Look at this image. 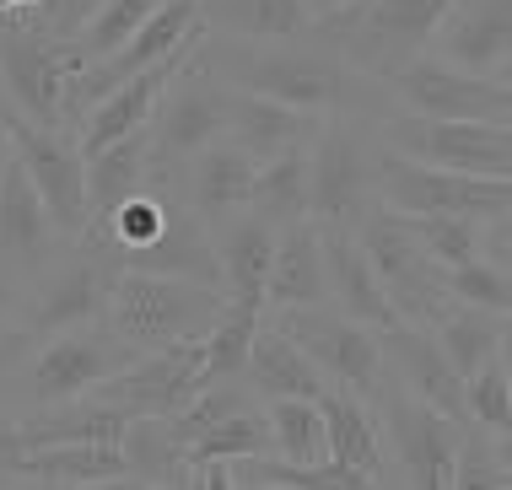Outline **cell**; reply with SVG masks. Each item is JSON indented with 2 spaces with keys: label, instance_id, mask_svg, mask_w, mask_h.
I'll return each instance as SVG.
<instances>
[{
  "label": "cell",
  "instance_id": "cell-5",
  "mask_svg": "<svg viewBox=\"0 0 512 490\" xmlns=\"http://www.w3.org/2000/svg\"><path fill=\"white\" fill-rule=\"evenodd\" d=\"M378 173V135L362 114H324L313 146H308V221L313 227H356Z\"/></svg>",
  "mask_w": 512,
  "mask_h": 490
},
{
  "label": "cell",
  "instance_id": "cell-9",
  "mask_svg": "<svg viewBox=\"0 0 512 490\" xmlns=\"http://www.w3.org/2000/svg\"><path fill=\"white\" fill-rule=\"evenodd\" d=\"M81 70L71 38H54L33 17L0 22V97L11 114L33 124H65V92Z\"/></svg>",
  "mask_w": 512,
  "mask_h": 490
},
{
  "label": "cell",
  "instance_id": "cell-40",
  "mask_svg": "<svg viewBox=\"0 0 512 490\" xmlns=\"http://www.w3.org/2000/svg\"><path fill=\"white\" fill-rule=\"evenodd\" d=\"M38 345V334H27L22 324L0 329V415H11V399H17V377L27 367V350Z\"/></svg>",
  "mask_w": 512,
  "mask_h": 490
},
{
  "label": "cell",
  "instance_id": "cell-19",
  "mask_svg": "<svg viewBox=\"0 0 512 490\" xmlns=\"http://www.w3.org/2000/svg\"><path fill=\"white\" fill-rule=\"evenodd\" d=\"M426 54L469 76H512V0H453Z\"/></svg>",
  "mask_w": 512,
  "mask_h": 490
},
{
  "label": "cell",
  "instance_id": "cell-39",
  "mask_svg": "<svg viewBox=\"0 0 512 490\" xmlns=\"http://www.w3.org/2000/svg\"><path fill=\"white\" fill-rule=\"evenodd\" d=\"M442 291L453 307H486V313H512V280L507 270H491L486 259L448 264L442 270Z\"/></svg>",
  "mask_w": 512,
  "mask_h": 490
},
{
  "label": "cell",
  "instance_id": "cell-45",
  "mask_svg": "<svg viewBox=\"0 0 512 490\" xmlns=\"http://www.w3.org/2000/svg\"><path fill=\"white\" fill-rule=\"evenodd\" d=\"M17 6H22V11H33V6H38V0H17Z\"/></svg>",
  "mask_w": 512,
  "mask_h": 490
},
{
  "label": "cell",
  "instance_id": "cell-8",
  "mask_svg": "<svg viewBox=\"0 0 512 490\" xmlns=\"http://www.w3.org/2000/svg\"><path fill=\"white\" fill-rule=\"evenodd\" d=\"M119 280V254L92 237H71V243L54 254V264L38 280H27L22 291V318L17 324L27 334H60V329H81V324H98L108 291Z\"/></svg>",
  "mask_w": 512,
  "mask_h": 490
},
{
  "label": "cell",
  "instance_id": "cell-27",
  "mask_svg": "<svg viewBox=\"0 0 512 490\" xmlns=\"http://www.w3.org/2000/svg\"><path fill=\"white\" fill-rule=\"evenodd\" d=\"M329 302V280H324V248H318L313 221H292L275 232V259L265 275V313L275 307H313Z\"/></svg>",
  "mask_w": 512,
  "mask_h": 490
},
{
  "label": "cell",
  "instance_id": "cell-3",
  "mask_svg": "<svg viewBox=\"0 0 512 490\" xmlns=\"http://www.w3.org/2000/svg\"><path fill=\"white\" fill-rule=\"evenodd\" d=\"M221 307H227L221 286L119 270L114 291H108V307H103V329L119 334L130 350H157V345H178V340H200L221 318Z\"/></svg>",
  "mask_w": 512,
  "mask_h": 490
},
{
  "label": "cell",
  "instance_id": "cell-7",
  "mask_svg": "<svg viewBox=\"0 0 512 490\" xmlns=\"http://www.w3.org/2000/svg\"><path fill=\"white\" fill-rule=\"evenodd\" d=\"M141 350H130L119 334L98 324H81V329H60L44 334L33 350H27V367L17 377V399H11V415L27 410H49V404H65L87 388H98L103 377H114L124 361H135Z\"/></svg>",
  "mask_w": 512,
  "mask_h": 490
},
{
  "label": "cell",
  "instance_id": "cell-12",
  "mask_svg": "<svg viewBox=\"0 0 512 490\" xmlns=\"http://www.w3.org/2000/svg\"><path fill=\"white\" fill-rule=\"evenodd\" d=\"M0 130H6L11 157L22 162L27 184L38 189L60 237H81V227H87V157L76 146V130L71 124H33L11 108L0 114Z\"/></svg>",
  "mask_w": 512,
  "mask_h": 490
},
{
  "label": "cell",
  "instance_id": "cell-4",
  "mask_svg": "<svg viewBox=\"0 0 512 490\" xmlns=\"http://www.w3.org/2000/svg\"><path fill=\"white\" fill-rule=\"evenodd\" d=\"M372 420H378L383 447V485H415V490H448L453 453H459L464 426L448 420L432 404L410 399L405 388L378 383L372 388Z\"/></svg>",
  "mask_w": 512,
  "mask_h": 490
},
{
  "label": "cell",
  "instance_id": "cell-43",
  "mask_svg": "<svg viewBox=\"0 0 512 490\" xmlns=\"http://www.w3.org/2000/svg\"><path fill=\"white\" fill-rule=\"evenodd\" d=\"M335 6H345V0H308V17L318 22V17H329V11H335Z\"/></svg>",
  "mask_w": 512,
  "mask_h": 490
},
{
  "label": "cell",
  "instance_id": "cell-21",
  "mask_svg": "<svg viewBox=\"0 0 512 490\" xmlns=\"http://www.w3.org/2000/svg\"><path fill=\"white\" fill-rule=\"evenodd\" d=\"M318 124H324V114L275 103V97H259V92L232 87V97H227V140H238L254 162L281 157V151H308Z\"/></svg>",
  "mask_w": 512,
  "mask_h": 490
},
{
  "label": "cell",
  "instance_id": "cell-24",
  "mask_svg": "<svg viewBox=\"0 0 512 490\" xmlns=\"http://www.w3.org/2000/svg\"><path fill=\"white\" fill-rule=\"evenodd\" d=\"M17 485H135L119 442H44L17 458Z\"/></svg>",
  "mask_w": 512,
  "mask_h": 490
},
{
  "label": "cell",
  "instance_id": "cell-18",
  "mask_svg": "<svg viewBox=\"0 0 512 490\" xmlns=\"http://www.w3.org/2000/svg\"><path fill=\"white\" fill-rule=\"evenodd\" d=\"M378 345H383V383L405 388L410 399L432 404V410H442L448 420L464 426V377L453 372L448 356H442L432 329L399 318V324L378 329Z\"/></svg>",
  "mask_w": 512,
  "mask_h": 490
},
{
  "label": "cell",
  "instance_id": "cell-35",
  "mask_svg": "<svg viewBox=\"0 0 512 490\" xmlns=\"http://www.w3.org/2000/svg\"><path fill=\"white\" fill-rule=\"evenodd\" d=\"M464 426L486 437H512V361L496 350L480 372L464 377Z\"/></svg>",
  "mask_w": 512,
  "mask_h": 490
},
{
  "label": "cell",
  "instance_id": "cell-44",
  "mask_svg": "<svg viewBox=\"0 0 512 490\" xmlns=\"http://www.w3.org/2000/svg\"><path fill=\"white\" fill-rule=\"evenodd\" d=\"M6 157H11V146H6V130H0V167H6Z\"/></svg>",
  "mask_w": 512,
  "mask_h": 490
},
{
  "label": "cell",
  "instance_id": "cell-1",
  "mask_svg": "<svg viewBox=\"0 0 512 490\" xmlns=\"http://www.w3.org/2000/svg\"><path fill=\"white\" fill-rule=\"evenodd\" d=\"M195 60L211 70L216 81L238 92H259L275 103L308 108V114H367V76H356L329 44H318L313 33L297 38H221L205 33L195 38Z\"/></svg>",
  "mask_w": 512,
  "mask_h": 490
},
{
  "label": "cell",
  "instance_id": "cell-30",
  "mask_svg": "<svg viewBox=\"0 0 512 490\" xmlns=\"http://www.w3.org/2000/svg\"><path fill=\"white\" fill-rule=\"evenodd\" d=\"M248 210L259 221H270L275 232L308 221V151H281L254 167V184H248Z\"/></svg>",
  "mask_w": 512,
  "mask_h": 490
},
{
  "label": "cell",
  "instance_id": "cell-33",
  "mask_svg": "<svg viewBox=\"0 0 512 490\" xmlns=\"http://www.w3.org/2000/svg\"><path fill=\"white\" fill-rule=\"evenodd\" d=\"M248 453H270V420H265L259 404H243V410L211 420L195 442H184L178 464H205V458L232 464V458H248Z\"/></svg>",
  "mask_w": 512,
  "mask_h": 490
},
{
  "label": "cell",
  "instance_id": "cell-36",
  "mask_svg": "<svg viewBox=\"0 0 512 490\" xmlns=\"http://www.w3.org/2000/svg\"><path fill=\"white\" fill-rule=\"evenodd\" d=\"M448 485H486V490H507L512 485V442L507 437H486V431L464 426L459 453H453V480Z\"/></svg>",
  "mask_w": 512,
  "mask_h": 490
},
{
  "label": "cell",
  "instance_id": "cell-17",
  "mask_svg": "<svg viewBox=\"0 0 512 490\" xmlns=\"http://www.w3.org/2000/svg\"><path fill=\"white\" fill-rule=\"evenodd\" d=\"M65 243L71 237H60V227L49 221L38 189L27 184L22 162L6 157V167H0V270L27 291V280L44 275Z\"/></svg>",
  "mask_w": 512,
  "mask_h": 490
},
{
  "label": "cell",
  "instance_id": "cell-41",
  "mask_svg": "<svg viewBox=\"0 0 512 490\" xmlns=\"http://www.w3.org/2000/svg\"><path fill=\"white\" fill-rule=\"evenodd\" d=\"M480 259H486L491 270H512V210L480 221Z\"/></svg>",
  "mask_w": 512,
  "mask_h": 490
},
{
  "label": "cell",
  "instance_id": "cell-25",
  "mask_svg": "<svg viewBox=\"0 0 512 490\" xmlns=\"http://www.w3.org/2000/svg\"><path fill=\"white\" fill-rule=\"evenodd\" d=\"M318 415H324V447L329 464L362 469L372 485H383V447H378V420H372V399L356 388L324 383L318 394Z\"/></svg>",
  "mask_w": 512,
  "mask_h": 490
},
{
  "label": "cell",
  "instance_id": "cell-14",
  "mask_svg": "<svg viewBox=\"0 0 512 490\" xmlns=\"http://www.w3.org/2000/svg\"><path fill=\"white\" fill-rule=\"evenodd\" d=\"M227 97H232V87L216 81L211 70L195 60V49H189V60L173 70V81L162 87L157 108H151V119H146L151 162H162V167L189 162L200 146H211V140L227 135Z\"/></svg>",
  "mask_w": 512,
  "mask_h": 490
},
{
  "label": "cell",
  "instance_id": "cell-2",
  "mask_svg": "<svg viewBox=\"0 0 512 490\" xmlns=\"http://www.w3.org/2000/svg\"><path fill=\"white\" fill-rule=\"evenodd\" d=\"M453 11V0H345L329 17H318L308 33L329 44L356 76L389 81L399 65L426 54L437 22Z\"/></svg>",
  "mask_w": 512,
  "mask_h": 490
},
{
  "label": "cell",
  "instance_id": "cell-38",
  "mask_svg": "<svg viewBox=\"0 0 512 490\" xmlns=\"http://www.w3.org/2000/svg\"><path fill=\"white\" fill-rule=\"evenodd\" d=\"M410 232L426 248V259L442 264V270L480 259V221L475 216H410Z\"/></svg>",
  "mask_w": 512,
  "mask_h": 490
},
{
  "label": "cell",
  "instance_id": "cell-26",
  "mask_svg": "<svg viewBox=\"0 0 512 490\" xmlns=\"http://www.w3.org/2000/svg\"><path fill=\"white\" fill-rule=\"evenodd\" d=\"M243 383L254 388V399H318L324 394V372L270 318H259V329H254V345H248V361H243Z\"/></svg>",
  "mask_w": 512,
  "mask_h": 490
},
{
  "label": "cell",
  "instance_id": "cell-10",
  "mask_svg": "<svg viewBox=\"0 0 512 490\" xmlns=\"http://www.w3.org/2000/svg\"><path fill=\"white\" fill-rule=\"evenodd\" d=\"M372 194H378V205L399 210V216H475V221H486V216L512 210V178L453 173V167L399 157L389 146H378Z\"/></svg>",
  "mask_w": 512,
  "mask_h": 490
},
{
  "label": "cell",
  "instance_id": "cell-22",
  "mask_svg": "<svg viewBox=\"0 0 512 490\" xmlns=\"http://www.w3.org/2000/svg\"><path fill=\"white\" fill-rule=\"evenodd\" d=\"M254 157L238 146V140H211L200 146L189 162H178V194L200 210L205 221H221L232 210L248 205V184H254Z\"/></svg>",
  "mask_w": 512,
  "mask_h": 490
},
{
  "label": "cell",
  "instance_id": "cell-13",
  "mask_svg": "<svg viewBox=\"0 0 512 490\" xmlns=\"http://www.w3.org/2000/svg\"><path fill=\"white\" fill-rule=\"evenodd\" d=\"M281 334H292L302 345V356L324 372V383H340V388H356V394H372L383 383V345H378V329L345 318L340 307L329 302H313V307H275L265 313Z\"/></svg>",
  "mask_w": 512,
  "mask_h": 490
},
{
  "label": "cell",
  "instance_id": "cell-29",
  "mask_svg": "<svg viewBox=\"0 0 512 490\" xmlns=\"http://www.w3.org/2000/svg\"><path fill=\"white\" fill-rule=\"evenodd\" d=\"M146 184H151V135L141 124V130L108 140L103 151H92V157H87V216L119 205L124 194H135Z\"/></svg>",
  "mask_w": 512,
  "mask_h": 490
},
{
  "label": "cell",
  "instance_id": "cell-37",
  "mask_svg": "<svg viewBox=\"0 0 512 490\" xmlns=\"http://www.w3.org/2000/svg\"><path fill=\"white\" fill-rule=\"evenodd\" d=\"M157 6H162V0H103V6L87 17V27L71 38V49L81 54V65L98 60V54H108V49H119Z\"/></svg>",
  "mask_w": 512,
  "mask_h": 490
},
{
  "label": "cell",
  "instance_id": "cell-11",
  "mask_svg": "<svg viewBox=\"0 0 512 490\" xmlns=\"http://www.w3.org/2000/svg\"><path fill=\"white\" fill-rule=\"evenodd\" d=\"M372 135H378V146L415 162L453 167V173H475V178H512V124L389 114L372 119Z\"/></svg>",
  "mask_w": 512,
  "mask_h": 490
},
{
  "label": "cell",
  "instance_id": "cell-42",
  "mask_svg": "<svg viewBox=\"0 0 512 490\" xmlns=\"http://www.w3.org/2000/svg\"><path fill=\"white\" fill-rule=\"evenodd\" d=\"M17 307H22V286H17L6 270H0V329L17 324Z\"/></svg>",
  "mask_w": 512,
  "mask_h": 490
},
{
  "label": "cell",
  "instance_id": "cell-31",
  "mask_svg": "<svg viewBox=\"0 0 512 490\" xmlns=\"http://www.w3.org/2000/svg\"><path fill=\"white\" fill-rule=\"evenodd\" d=\"M265 318L259 302H232L221 307V318L200 334V388L211 383H238L243 377V361H248V345H254V329Z\"/></svg>",
  "mask_w": 512,
  "mask_h": 490
},
{
  "label": "cell",
  "instance_id": "cell-15",
  "mask_svg": "<svg viewBox=\"0 0 512 490\" xmlns=\"http://www.w3.org/2000/svg\"><path fill=\"white\" fill-rule=\"evenodd\" d=\"M389 97L405 114L426 119H486V124H512V81L507 76H469V70L442 65L437 54H415L399 65L389 81Z\"/></svg>",
  "mask_w": 512,
  "mask_h": 490
},
{
  "label": "cell",
  "instance_id": "cell-32",
  "mask_svg": "<svg viewBox=\"0 0 512 490\" xmlns=\"http://www.w3.org/2000/svg\"><path fill=\"white\" fill-rule=\"evenodd\" d=\"M507 329H512V313H486V307H453L448 318L432 329L442 356L453 361V372L469 377L480 372L496 350H507Z\"/></svg>",
  "mask_w": 512,
  "mask_h": 490
},
{
  "label": "cell",
  "instance_id": "cell-28",
  "mask_svg": "<svg viewBox=\"0 0 512 490\" xmlns=\"http://www.w3.org/2000/svg\"><path fill=\"white\" fill-rule=\"evenodd\" d=\"M200 27L221 38H297L308 33V0H200Z\"/></svg>",
  "mask_w": 512,
  "mask_h": 490
},
{
  "label": "cell",
  "instance_id": "cell-6",
  "mask_svg": "<svg viewBox=\"0 0 512 490\" xmlns=\"http://www.w3.org/2000/svg\"><path fill=\"white\" fill-rule=\"evenodd\" d=\"M351 232H356V243H362V254L372 259V270H378L383 297H389V307L405 324L437 329L442 318L453 313L448 291H442V264H432L426 248L415 243L410 216H399L389 205H367Z\"/></svg>",
  "mask_w": 512,
  "mask_h": 490
},
{
  "label": "cell",
  "instance_id": "cell-46",
  "mask_svg": "<svg viewBox=\"0 0 512 490\" xmlns=\"http://www.w3.org/2000/svg\"><path fill=\"white\" fill-rule=\"evenodd\" d=\"M0 114H6V97H0Z\"/></svg>",
  "mask_w": 512,
  "mask_h": 490
},
{
  "label": "cell",
  "instance_id": "cell-20",
  "mask_svg": "<svg viewBox=\"0 0 512 490\" xmlns=\"http://www.w3.org/2000/svg\"><path fill=\"white\" fill-rule=\"evenodd\" d=\"M318 248H324L329 307H340L345 318H356V324H367V329L399 324V313L389 307V297H383V286H378V270H372V259L362 254V243H356L351 227H318Z\"/></svg>",
  "mask_w": 512,
  "mask_h": 490
},
{
  "label": "cell",
  "instance_id": "cell-16",
  "mask_svg": "<svg viewBox=\"0 0 512 490\" xmlns=\"http://www.w3.org/2000/svg\"><path fill=\"white\" fill-rule=\"evenodd\" d=\"M92 399L114 404L124 415H173L200 394V340H178L141 350L135 361H124L114 377H103L98 388H87Z\"/></svg>",
  "mask_w": 512,
  "mask_h": 490
},
{
  "label": "cell",
  "instance_id": "cell-23",
  "mask_svg": "<svg viewBox=\"0 0 512 490\" xmlns=\"http://www.w3.org/2000/svg\"><path fill=\"white\" fill-rule=\"evenodd\" d=\"M211 243L221 259V291L232 302H259L265 307V275L275 259V227L259 221L254 210H232V216L211 221Z\"/></svg>",
  "mask_w": 512,
  "mask_h": 490
},
{
  "label": "cell",
  "instance_id": "cell-34",
  "mask_svg": "<svg viewBox=\"0 0 512 490\" xmlns=\"http://www.w3.org/2000/svg\"><path fill=\"white\" fill-rule=\"evenodd\" d=\"M270 453L286 458V464H324V415H318V399H270Z\"/></svg>",
  "mask_w": 512,
  "mask_h": 490
}]
</instances>
